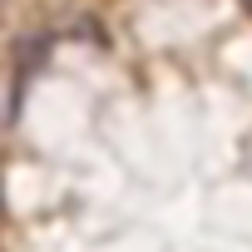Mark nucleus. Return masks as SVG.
I'll return each instance as SVG.
<instances>
[{
    "mask_svg": "<svg viewBox=\"0 0 252 252\" xmlns=\"http://www.w3.org/2000/svg\"><path fill=\"white\" fill-rule=\"evenodd\" d=\"M242 5H247V10H252V0H242Z\"/></svg>",
    "mask_w": 252,
    "mask_h": 252,
    "instance_id": "obj_1",
    "label": "nucleus"
}]
</instances>
